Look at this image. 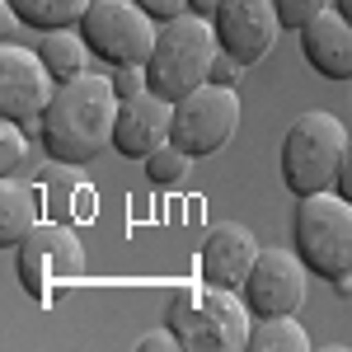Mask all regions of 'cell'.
I'll return each instance as SVG.
<instances>
[{
    "label": "cell",
    "instance_id": "23",
    "mask_svg": "<svg viewBox=\"0 0 352 352\" xmlns=\"http://www.w3.org/2000/svg\"><path fill=\"white\" fill-rule=\"evenodd\" d=\"M132 348H136V352H184V338L174 333V324H164V329H151V333H141Z\"/></svg>",
    "mask_w": 352,
    "mask_h": 352
},
{
    "label": "cell",
    "instance_id": "2",
    "mask_svg": "<svg viewBox=\"0 0 352 352\" xmlns=\"http://www.w3.org/2000/svg\"><path fill=\"white\" fill-rule=\"evenodd\" d=\"M164 320L184 338V352H244L249 329H254V310L244 296H235V287L202 282V287H179L169 296Z\"/></svg>",
    "mask_w": 352,
    "mask_h": 352
},
{
    "label": "cell",
    "instance_id": "16",
    "mask_svg": "<svg viewBox=\"0 0 352 352\" xmlns=\"http://www.w3.org/2000/svg\"><path fill=\"white\" fill-rule=\"evenodd\" d=\"M43 61H47V71H52L56 80H71V76H80L85 66H89V43H85V33L80 24H71V28H47L43 33Z\"/></svg>",
    "mask_w": 352,
    "mask_h": 352
},
{
    "label": "cell",
    "instance_id": "3",
    "mask_svg": "<svg viewBox=\"0 0 352 352\" xmlns=\"http://www.w3.org/2000/svg\"><path fill=\"white\" fill-rule=\"evenodd\" d=\"M221 52L217 24L207 14H174V19H160V33H155V52L146 56V76H151V89L164 94V99H184L197 85H207L212 76V61Z\"/></svg>",
    "mask_w": 352,
    "mask_h": 352
},
{
    "label": "cell",
    "instance_id": "15",
    "mask_svg": "<svg viewBox=\"0 0 352 352\" xmlns=\"http://www.w3.org/2000/svg\"><path fill=\"white\" fill-rule=\"evenodd\" d=\"M43 221L38 212V188L24 184L19 174L14 179H0V244L5 249H19L24 235Z\"/></svg>",
    "mask_w": 352,
    "mask_h": 352
},
{
    "label": "cell",
    "instance_id": "10",
    "mask_svg": "<svg viewBox=\"0 0 352 352\" xmlns=\"http://www.w3.org/2000/svg\"><path fill=\"white\" fill-rule=\"evenodd\" d=\"M310 277L315 272L305 268L296 249H263L244 277L240 296L249 300L254 315H296L310 296Z\"/></svg>",
    "mask_w": 352,
    "mask_h": 352
},
{
    "label": "cell",
    "instance_id": "21",
    "mask_svg": "<svg viewBox=\"0 0 352 352\" xmlns=\"http://www.w3.org/2000/svg\"><path fill=\"white\" fill-rule=\"evenodd\" d=\"M338 0H277V14H282V24L287 28H305L315 14H324V10H333Z\"/></svg>",
    "mask_w": 352,
    "mask_h": 352
},
{
    "label": "cell",
    "instance_id": "29",
    "mask_svg": "<svg viewBox=\"0 0 352 352\" xmlns=\"http://www.w3.org/2000/svg\"><path fill=\"white\" fill-rule=\"evenodd\" d=\"M348 292H352V277H348Z\"/></svg>",
    "mask_w": 352,
    "mask_h": 352
},
{
    "label": "cell",
    "instance_id": "19",
    "mask_svg": "<svg viewBox=\"0 0 352 352\" xmlns=\"http://www.w3.org/2000/svg\"><path fill=\"white\" fill-rule=\"evenodd\" d=\"M33 164V132L24 122L0 118V179H14Z\"/></svg>",
    "mask_w": 352,
    "mask_h": 352
},
{
    "label": "cell",
    "instance_id": "5",
    "mask_svg": "<svg viewBox=\"0 0 352 352\" xmlns=\"http://www.w3.org/2000/svg\"><path fill=\"white\" fill-rule=\"evenodd\" d=\"M343 155H348V132H343V122L329 109H305L296 122L287 127L282 151H277L282 184L296 192V197L338 188Z\"/></svg>",
    "mask_w": 352,
    "mask_h": 352
},
{
    "label": "cell",
    "instance_id": "24",
    "mask_svg": "<svg viewBox=\"0 0 352 352\" xmlns=\"http://www.w3.org/2000/svg\"><path fill=\"white\" fill-rule=\"evenodd\" d=\"M240 71H244V61H235L230 52H217L212 76H207V80H212V85H235V80H240Z\"/></svg>",
    "mask_w": 352,
    "mask_h": 352
},
{
    "label": "cell",
    "instance_id": "25",
    "mask_svg": "<svg viewBox=\"0 0 352 352\" xmlns=\"http://www.w3.org/2000/svg\"><path fill=\"white\" fill-rule=\"evenodd\" d=\"M141 5H146L155 19H174V14H184V10H188L192 0H141Z\"/></svg>",
    "mask_w": 352,
    "mask_h": 352
},
{
    "label": "cell",
    "instance_id": "1",
    "mask_svg": "<svg viewBox=\"0 0 352 352\" xmlns=\"http://www.w3.org/2000/svg\"><path fill=\"white\" fill-rule=\"evenodd\" d=\"M118 109H122V99L113 89V76L80 71L56 85L52 104L38 118V141L56 164H71V169L94 164L113 146Z\"/></svg>",
    "mask_w": 352,
    "mask_h": 352
},
{
    "label": "cell",
    "instance_id": "12",
    "mask_svg": "<svg viewBox=\"0 0 352 352\" xmlns=\"http://www.w3.org/2000/svg\"><path fill=\"white\" fill-rule=\"evenodd\" d=\"M169 132H174V99L146 89V94L122 99L113 146H118V155H127V160H146L151 151H160L164 141H169Z\"/></svg>",
    "mask_w": 352,
    "mask_h": 352
},
{
    "label": "cell",
    "instance_id": "14",
    "mask_svg": "<svg viewBox=\"0 0 352 352\" xmlns=\"http://www.w3.org/2000/svg\"><path fill=\"white\" fill-rule=\"evenodd\" d=\"M305 66L324 80H352V19L333 5L300 28Z\"/></svg>",
    "mask_w": 352,
    "mask_h": 352
},
{
    "label": "cell",
    "instance_id": "7",
    "mask_svg": "<svg viewBox=\"0 0 352 352\" xmlns=\"http://www.w3.org/2000/svg\"><path fill=\"white\" fill-rule=\"evenodd\" d=\"M240 89L235 85H197L192 94L174 99V132L169 141L179 151H188L192 160L217 155L230 136L240 132Z\"/></svg>",
    "mask_w": 352,
    "mask_h": 352
},
{
    "label": "cell",
    "instance_id": "22",
    "mask_svg": "<svg viewBox=\"0 0 352 352\" xmlns=\"http://www.w3.org/2000/svg\"><path fill=\"white\" fill-rule=\"evenodd\" d=\"M113 89H118V99L146 94V89H151V76H146V66H113Z\"/></svg>",
    "mask_w": 352,
    "mask_h": 352
},
{
    "label": "cell",
    "instance_id": "27",
    "mask_svg": "<svg viewBox=\"0 0 352 352\" xmlns=\"http://www.w3.org/2000/svg\"><path fill=\"white\" fill-rule=\"evenodd\" d=\"M217 5H221V0H192L188 10H192V14H207V19H212V14H217Z\"/></svg>",
    "mask_w": 352,
    "mask_h": 352
},
{
    "label": "cell",
    "instance_id": "6",
    "mask_svg": "<svg viewBox=\"0 0 352 352\" xmlns=\"http://www.w3.org/2000/svg\"><path fill=\"white\" fill-rule=\"evenodd\" d=\"M80 33L99 61H109V66H146V56L155 52L160 19L141 0H89Z\"/></svg>",
    "mask_w": 352,
    "mask_h": 352
},
{
    "label": "cell",
    "instance_id": "4",
    "mask_svg": "<svg viewBox=\"0 0 352 352\" xmlns=\"http://www.w3.org/2000/svg\"><path fill=\"white\" fill-rule=\"evenodd\" d=\"M292 240L305 268L343 292L352 277V197H343L338 188L296 197Z\"/></svg>",
    "mask_w": 352,
    "mask_h": 352
},
{
    "label": "cell",
    "instance_id": "28",
    "mask_svg": "<svg viewBox=\"0 0 352 352\" xmlns=\"http://www.w3.org/2000/svg\"><path fill=\"white\" fill-rule=\"evenodd\" d=\"M338 10H343V14H348V19H352V0H338Z\"/></svg>",
    "mask_w": 352,
    "mask_h": 352
},
{
    "label": "cell",
    "instance_id": "20",
    "mask_svg": "<svg viewBox=\"0 0 352 352\" xmlns=\"http://www.w3.org/2000/svg\"><path fill=\"white\" fill-rule=\"evenodd\" d=\"M141 164H146V179H151L155 188H179V184L188 179L192 155H188V151H179L174 141H164L160 151H151V155H146Z\"/></svg>",
    "mask_w": 352,
    "mask_h": 352
},
{
    "label": "cell",
    "instance_id": "11",
    "mask_svg": "<svg viewBox=\"0 0 352 352\" xmlns=\"http://www.w3.org/2000/svg\"><path fill=\"white\" fill-rule=\"evenodd\" d=\"M212 24H217L221 52H230L244 66H258L287 28L277 14V0H221Z\"/></svg>",
    "mask_w": 352,
    "mask_h": 352
},
{
    "label": "cell",
    "instance_id": "13",
    "mask_svg": "<svg viewBox=\"0 0 352 352\" xmlns=\"http://www.w3.org/2000/svg\"><path fill=\"white\" fill-rule=\"evenodd\" d=\"M258 254H263V249H258L254 230H249L244 221H217V226L207 230V240H202L197 272H202V282H212V287H235V292H240Z\"/></svg>",
    "mask_w": 352,
    "mask_h": 352
},
{
    "label": "cell",
    "instance_id": "8",
    "mask_svg": "<svg viewBox=\"0 0 352 352\" xmlns=\"http://www.w3.org/2000/svg\"><path fill=\"white\" fill-rule=\"evenodd\" d=\"M56 85L61 80L47 71V61H43L38 47L0 43V118L24 122L28 132L38 136V118L52 104Z\"/></svg>",
    "mask_w": 352,
    "mask_h": 352
},
{
    "label": "cell",
    "instance_id": "17",
    "mask_svg": "<svg viewBox=\"0 0 352 352\" xmlns=\"http://www.w3.org/2000/svg\"><path fill=\"white\" fill-rule=\"evenodd\" d=\"M244 352H310V333L296 315H254Z\"/></svg>",
    "mask_w": 352,
    "mask_h": 352
},
{
    "label": "cell",
    "instance_id": "9",
    "mask_svg": "<svg viewBox=\"0 0 352 352\" xmlns=\"http://www.w3.org/2000/svg\"><path fill=\"white\" fill-rule=\"evenodd\" d=\"M14 263H19V282L33 300H43L52 292V282H71V277H85V249L80 240L66 230V226H52V221H38L24 235V244L14 249Z\"/></svg>",
    "mask_w": 352,
    "mask_h": 352
},
{
    "label": "cell",
    "instance_id": "26",
    "mask_svg": "<svg viewBox=\"0 0 352 352\" xmlns=\"http://www.w3.org/2000/svg\"><path fill=\"white\" fill-rule=\"evenodd\" d=\"M338 192L352 197V136H348V155H343V169H338Z\"/></svg>",
    "mask_w": 352,
    "mask_h": 352
},
{
    "label": "cell",
    "instance_id": "18",
    "mask_svg": "<svg viewBox=\"0 0 352 352\" xmlns=\"http://www.w3.org/2000/svg\"><path fill=\"white\" fill-rule=\"evenodd\" d=\"M5 10H10V19H19V24L47 33V28L80 24L85 10H89V0H5Z\"/></svg>",
    "mask_w": 352,
    "mask_h": 352
}]
</instances>
